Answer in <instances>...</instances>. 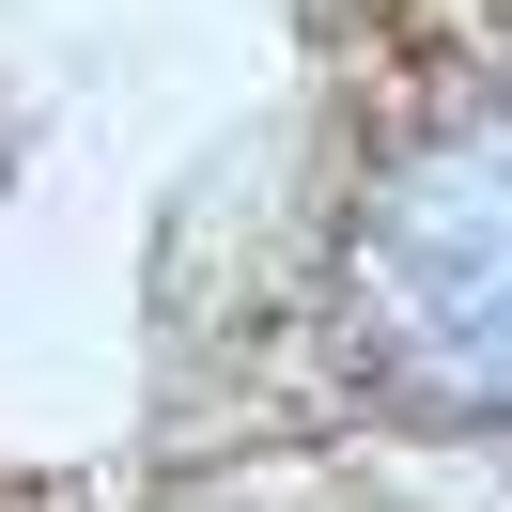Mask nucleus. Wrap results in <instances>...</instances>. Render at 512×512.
<instances>
[{
	"instance_id": "f257e3e1",
	"label": "nucleus",
	"mask_w": 512,
	"mask_h": 512,
	"mask_svg": "<svg viewBox=\"0 0 512 512\" xmlns=\"http://www.w3.org/2000/svg\"><path fill=\"white\" fill-rule=\"evenodd\" d=\"M404 295L466 373L512 388V140H466L435 187L404 202Z\"/></svg>"
}]
</instances>
